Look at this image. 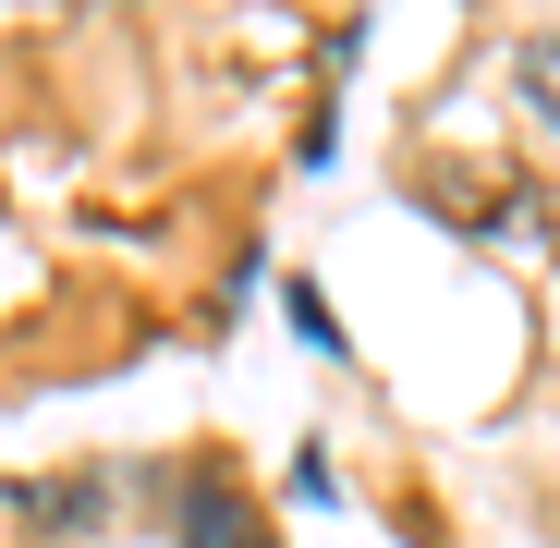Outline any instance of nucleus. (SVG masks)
<instances>
[{
    "instance_id": "nucleus-2",
    "label": "nucleus",
    "mask_w": 560,
    "mask_h": 548,
    "mask_svg": "<svg viewBox=\"0 0 560 548\" xmlns=\"http://www.w3.org/2000/svg\"><path fill=\"white\" fill-rule=\"evenodd\" d=\"M524 85H536V98H548V123H560V37H536V49H524Z\"/></svg>"
},
{
    "instance_id": "nucleus-1",
    "label": "nucleus",
    "mask_w": 560,
    "mask_h": 548,
    "mask_svg": "<svg viewBox=\"0 0 560 548\" xmlns=\"http://www.w3.org/2000/svg\"><path fill=\"white\" fill-rule=\"evenodd\" d=\"M183 524H196V548H268V536H256V524H244V512H232L220 488H208L196 512H183Z\"/></svg>"
}]
</instances>
